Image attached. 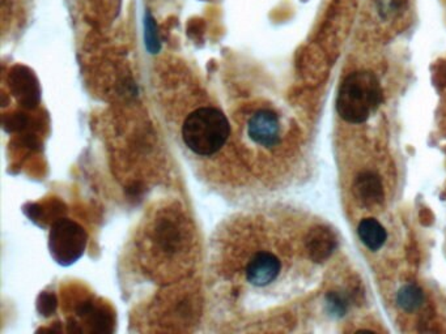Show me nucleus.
<instances>
[{
    "label": "nucleus",
    "mask_w": 446,
    "mask_h": 334,
    "mask_svg": "<svg viewBox=\"0 0 446 334\" xmlns=\"http://www.w3.org/2000/svg\"><path fill=\"white\" fill-rule=\"evenodd\" d=\"M231 137V123L216 107L204 106L192 111L182 125V140L195 156L213 157Z\"/></svg>",
    "instance_id": "1"
},
{
    "label": "nucleus",
    "mask_w": 446,
    "mask_h": 334,
    "mask_svg": "<svg viewBox=\"0 0 446 334\" xmlns=\"http://www.w3.org/2000/svg\"><path fill=\"white\" fill-rule=\"evenodd\" d=\"M353 192L356 198L367 207L381 204L383 200V182L378 175L371 171L362 173L356 177L353 184Z\"/></svg>",
    "instance_id": "5"
},
{
    "label": "nucleus",
    "mask_w": 446,
    "mask_h": 334,
    "mask_svg": "<svg viewBox=\"0 0 446 334\" xmlns=\"http://www.w3.org/2000/svg\"><path fill=\"white\" fill-rule=\"evenodd\" d=\"M144 26H146V41H147L146 43H147L149 50L151 51L159 50V37H157L156 22L149 12L146 15Z\"/></svg>",
    "instance_id": "10"
},
{
    "label": "nucleus",
    "mask_w": 446,
    "mask_h": 334,
    "mask_svg": "<svg viewBox=\"0 0 446 334\" xmlns=\"http://www.w3.org/2000/svg\"><path fill=\"white\" fill-rule=\"evenodd\" d=\"M326 304L329 307V311L331 315H335V316L344 315L346 310H347L346 302L341 299V296H339L335 292H331L326 296Z\"/></svg>",
    "instance_id": "11"
},
{
    "label": "nucleus",
    "mask_w": 446,
    "mask_h": 334,
    "mask_svg": "<svg viewBox=\"0 0 446 334\" xmlns=\"http://www.w3.org/2000/svg\"><path fill=\"white\" fill-rule=\"evenodd\" d=\"M407 0H374L378 15L385 20H393L406 10Z\"/></svg>",
    "instance_id": "9"
},
{
    "label": "nucleus",
    "mask_w": 446,
    "mask_h": 334,
    "mask_svg": "<svg viewBox=\"0 0 446 334\" xmlns=\"http://www.w3.org/2000/svg\"><path fill=\"white\" fill-rule=\"evenodd\" d=\"M335 247V239L331 237L329 231H317L310 240V252L318 260L328 257Z\"/></svg>",
    "instance_id": "8"
},
{
    "label": "nucleus",
    "mask_w": 446,
    "mask_h": 334,
    "mask_svg": "<svg viewBox=\"0 0 446 334\" xmlns=\"http://www.w3.org/2000/svg\"><path fill=\"white\" fill-rule=\"evenodd\" d=\"M245 134L255 146L271 149L280 143L282 125L272 110L259 109L249 115L245 122Z\"/></svg>",
    "instance_id": "4"
},
{
    "label": "nucleus",
    "mask_w": 446,
    "mask_h": 334,
    "mask_svg": "<svg viewBox=\"0 0 446 334\" xmlns=\"http://www.w3.org/2000/svg\"><path fill=\"white\" fill-rule=\"evenodd\" d=\"M424 303V292L420 286L407 283L397 294V304L404 312H415Z\"/></svg>",
    "instance_id": "7"
},
{
    "label": "nucleus",
    "mask_w": 446,
    "mask_h": 334,
    "mask_svg": "<svg viewBox=\"0 0 446 334\" xmlns=\"http://www.w3.org/2000/svg\"><path fill=\"white\" fill-rule=\"evenodd\" d=\"M383 102V88L377 76L368 71L348 74L340 84L337 111L352 125L365 123Z\"/></svg>",
    "instance_id": "2"
},
{
    "label": "nucleus",
    "mask_w": 446,
    "mask_h": 334,
    "mask_svg": "<svg viewBox=\"0 0 446 334\" xmlns=\"http://www.w3.org/2000/svg\"><path fill=\"white\" fill-rule=\"evenodd\" d=\"M362 244L372 252L381 250L387 240V231L376 218H364L357 226Z\"/></svg>",
    "instance_id": "6"
},
{
    "label": "nucleus",
    "mask_w": 446,
    "mask_h": 334,
    "mask_svg": "<svg viewBox=\"0 0 446 334\" xmlns=\"http://www.w3.org/2000/svg\"><path fill=\"white\" fill-rule=\"evenodd\" d=\"M241 268L236 269L237 277H241L243 287L252 290H262L277 281L283 271V261L277 253L266 248H254L241 252V261H237Z\"/></svg>",
    "instance_id": "3"
}]
</instances>
